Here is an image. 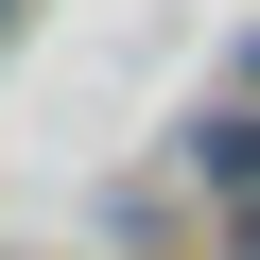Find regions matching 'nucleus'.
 Segmentation results:
<instances>
[{"instance_id":"obj_1","label":"nucleus","mask_w":260,"mask_h":260,"mask_svg":"<svg viewBox=\"0 0 260 260\" xmlns=\"http://www.w3.org/2000/svg\"><path fill=\"white\" fill-rule=\"evenodd\" d=\"M174 174H191V208L260 191V104H243V87H225V104H191V139H174Z\"/></svg>"},{"instance_id":"obj_2","label":"nucleus","mask_w":260,"mask_h":260,"mask_svg":"<svg viewBox=\"0 0 260 260\" xmlns=\"http://www.w3.org/2000/svg\"><path fill=\"white\" fill-rule=\"evenodd\" d=\"M208 260H260V191H225V208H208Z\"/></svg>"},{"instance_id":"obj_3","label":"nucleus","mask_w":260,"mask_h":260,"mask_svg":"<svg viewBox=\"0 0 260 260\" xmlns=\"http://www.w3.org/2000/svg\"><path fill=\"white\" fill-rule=\"evenodd\" d=\"M225 87H243V104H260V35H243V70H225Z\"/></svg>"},{"instance_id":"obj_4","label":"nucleus","mask_w":260,"mask_h":260,"mask_svg":"<svg viewBox=\"0 0 260 260\" xmlns=\"http://www.w3.org/2000/svg\"><path fill=\"white\" fill-rule=\"evenodd\" d=\"M18 18H35V0H0V52H18Z\"/></svg>"}]
</instances>
